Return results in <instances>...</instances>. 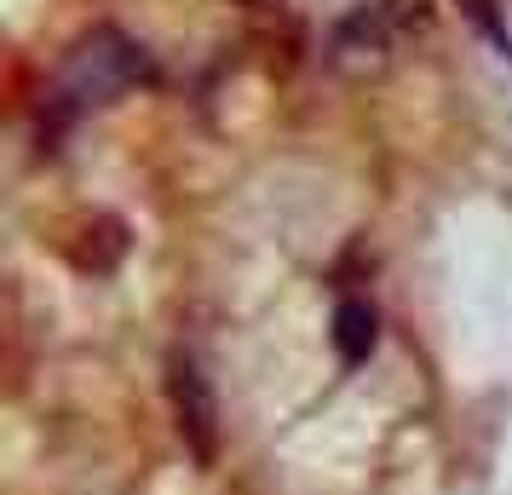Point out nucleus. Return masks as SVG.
Returning <instances> with one entry per match:
<instances>
[{
    "label": "nucleus",
    "mask_w": 512,
    "mask_h": 495,
    "mask_svg": "<svg viewBox=\"0 0 512 495\" xmlns=\"http://www.w3.org/2000/svg\"><path fill=\"white\" fill-rule=\"evenodd\" d=\"M167 398H173V421H179L185 449L202 467H213V455H219V398H213V386L196 357L173 352V363H167Z\"/></svg>",
    "instance_id": "2"
},
{
    "label": "nucleus",
    "mask_w": 512,
    "mask_h": 495,
    "mask_svg": "<svg viewBox=\"0 0 512 495\" xmlns=\"http://www.w3.org/2000/svg\"><path fill=\"white\" fill-rule=\"evenodd\" d=\"M150 75H156V64H150V52L133 35H121L110 24L81 35L70 47V58L58 64V75H52L47 98H41V150H58L64 127H75L98 104H116L121 93H133Z\"/></svg>",
    "instance_id": "1"
},
{
    "label": "nucleus",
    "mask_w": 512,
    "mask_h": 495,
    "mask_svg": "<svg viewBox=\"0 0 512 495\" xmlns=\"http://www.w3.org/2000/svg\"><path fill=\"white\" fill-rule=\"evenodd\" d=\"M374 340H380V317H374L369 300H340L334 306V352H340V363L346 369L369 363Z\"/></svg>",
    "instance_id": "3"
},
{
    "label": "nucleus",
    "mask_w": 512,
    "mask_h": 495,
    "mask_svg": "<svg viewBox=\"0 0 512 495\" xmlns=\"http://www.w3.org/2000/svg\"><path fill=\"white\" fill-rule=\"evenodd\" d=\"M461 6H466L472 29L484 35L489 47L501 52V58H512V35H507V18H501V6H495V0H461Z\"/></svg>",
    "instance_id": "4"
}]
</instances>
